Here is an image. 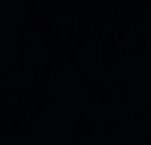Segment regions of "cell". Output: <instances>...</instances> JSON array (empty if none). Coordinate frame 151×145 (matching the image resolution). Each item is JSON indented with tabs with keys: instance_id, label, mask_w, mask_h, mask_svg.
<instances>
[{
	"instance_id": "6da1fadb",
	"label": "cell",
	"mask_w": 151,
	"mask_h": 145,
	"mask_svg": "<svg viewBox=\"0 0 151 145\" xmlns=\"http://www.w3.org/2000/svg\"><path fill=\"white\" fill-rule=\"evenodd\" d=\"M0 22H3V9H0Z\"/></svg>"
}]
</instances>
